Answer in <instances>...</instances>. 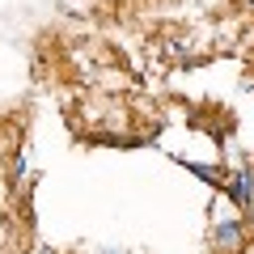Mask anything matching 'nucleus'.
Here are the masks:
<instances>
[{"instance_id": "obj_1", "label": "nucleus", "mask_w": 254, "mask_h": 254, "mask_svg": "<svg viewBox=\"0 0 254 254\" xmlns=\"http://www.w3.org/2000/svg\"><path fill=\"white\" fill-rule=\"evenodd\" d=\"M212 250L216 254H246L250 250V225H246L242 216H229V220H216L208 233Z\"/></svg>"}, {"instance_id": "obj_2", "label": "nucleus", "mask_w": 254, "mask_h": 254, "mask_svg": "<svg viewBox=\"0 0 254 254\" xmlns=\"http://www.w3.org/2000/svg\"><path fill=\"white\" fill-rule=\"evenodd\" d=\"M225 190L233 208L242 212V220L250 225V237H254V165H242L237 174H225Z\"/></svg>"}, {"instance_id": "obj_3", "label": "nucleus", "mask_w": 254, "mask_h": 254, "mask_svg": "<svg viewBox=\"0 0 254 254\" xmlns=\"http://www.w3.org/2000/svg\"><path fill=\"white\" fill-rule=\"evenodd\" d=\"M190 174H199V182H208V187H225V170L220 165H199V161H182Z\"/></svg>"}]
</instances>
